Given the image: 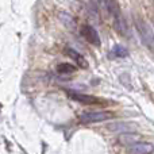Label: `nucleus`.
Masks as SVG:
<instances>
[{
  "label": "nucleus",
  "mask_w": 154,
  "mask_h": 154,
  "mask_svg": "<svg viewBox=\"0 0 154 154\" xmlns=\"http://www.w3.org/2000/svg\"><path fill=\"white\" fill-rule=\"evenodd\" d=\"M134 23H135L137 31H138L139 37H141L142 43L147 49L154 50V32H153L152 27H150V24L146 20H143L142 18H138V16L134 18Z\"/></svg>",
  "instance_id": "1"
},
{
  "label": "nucleus",
  "mask_w": 154,
  "mask_h": 154,
  "mask_svg": "<svg viewBox=\"0 0 154 154\" xmlns=\"http://www.w3.org/2000/svg\"><path fill=\"white\" fill-rule=\"evenodd\" d=\"M107 10L114 16L115 30H116L120 35H127V24H126L125 18H123L122 12H120V8H119V5H118V3L115 2V0H108V2H107Z\"/></svg>",
  "instance_id": "2"
},
{
  "label": "nucleus",
  "mask_w": 154,
  "mask_h": 154,
  "mask_svg": "<svg viewBox=\"0 0 154 154\" xmlns=\"http://www.w3.org/2000/svg\"><path fill=\"white\" fill-rule=\"evenodd\" d=\"M112 116L114 115L111 112H106V111H87L80 115V122L85 123V125L99 123V122H104V120L111 119Z\"/></svg>",
  "instance_id": "3"
},
{
  "label": "nucleus",
  "mask_w": 154,
  "mask_h": 154,
  "mask_svg": "<svg viewBox=\"0 0 154 154\" xmlns=\"http://www.w3.org/2000/svg\"><path fill=\"white\" fill-rule=\"evenodd\" d=\"M81 35L85 38V41H88V42L92 43V45H95V46H100L101 45V41H100V37H99L97 31H96L92 26H89V24L82 26Z\"/></svg>",
  "instance_id": "4"
},
{
  "label": "nucleus",
  "mask_w": 154,
  "mask_h": 154,
  "mask_svg": "<svg viewBox=\"0 0 154 154\" xmlns=\"http://www.w3.org/2000/svg\"><path fill=\"white\" fill-rule=\"evenodd\" d=\"M128 147L133 154H152L154 152V146L149 142H135Z\"/></svg>",
  "instance_id": "5"
},
{
  "label": "nucleus",
  "mask_w": 154,
  "mask_h": 154,
  "mask_svg": "<svg viewBox=\"0 0 154 154\" xmlns=\"http://www.w3.org/2000/svg\"><path fill=\"white\" fill-rule=\"evenodd\" d=\"M69 97L73 99V100L79 101V103L82 104H96V103H100L96 96L92 95H87V93H77V92H69Z\"/></svg>",
  "instance_id": "6"
},
{
  "label": "nucleus",
  "mask_w": 154,
  "mask_h": 154,
  "mask_svg": "<svg viewBox=\"0 0 154 154\" xmlns=\"http://www.w3.org/2000/svg\"><path fill=\"white\" fill-rule=\"evenodd\" d=\"M66 54L70 57V58L75 60V61L77 62V65H79L80 68H87V66H88V65H87V61H85V58H84V57H82L80 53H77L76 50H73V49H69V48H68V49H66Z\"/></svg>",
  "instance_id": "7"
},
{
  "label": "nucleus",
  "mask_w": 154,
  "mask_h": 154,
  "mask_svg": "<svg viewBox=\"0 0 154 154\" xmlns=\"http://www.w3.org/2000/svg\"><path fill=\"white\" fill-rule=\"evenodd\" d=\"M111 56L116 57V58H125L128 56V50L122 45H115L111 50Z\"/></svg>",
  "instance_id": "8"
},
{
  "label": "nucleus",
  "mask_w": 154,
  "mask_h": 154,
  "mask_svg": "<svg viewBox=\"0 0 154 154\" xmlns=\"http://www.w3.org/2000/svg\"><path fill=\"white\" fill-rule=\"evenodd\" d=\"M57 72H58L60 75H70V73L76 72V66L72 64H66V62L58 64L57 65Z\"/></svg>",
  "instance_id": "9"
},
{
  "label": "nucleus",
  "mask_w": 154,
  "mask_h": 154,
  "mask_svg": "<svg viewBox=\"0 0 154 154\" xmlns=\"http://www.w3.org/2000/svg\"><path fill=\"white\" fill-rule=\"evenodd\" d=\"M60 20H61L69 30H73L76 27L75 19H73L72 16H70L69 14H66V12H61V14H60Z\"/></svg>",
  "instance_id": "10"
}]
</instances>
